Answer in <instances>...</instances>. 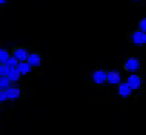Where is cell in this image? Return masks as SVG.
Wrapping results in <instances>:
<instances>
[{
    "mask_svg": "<svg viewBox=\"0 0 146 135\" xmlns=\"http://www.w3.org/2000/svg\"><path fill=\"white\" fill-rule=\"evenodd\" d=\"M1 63H1V62H0V64H1Z\"/></svg>",
    "mask_w": 146,
    "mask_h": 135,
    "instance_id": "44dd1931",
    "label": "cell"
},
{
    "mask_svg": "<svg viewBox=\"0 0 146 135\" xmlns=\"http://www.w3.org/2000/svg\"><path fill=\"white\" fill-rule=\"evenodd\" d=\"M12 85L7 76H0V90H6Z\"/></svg>",
    "mask_w": 146,
    "mask_h": 135,
    "instance_id": "4fadbf2b",
    "label": "cell"
},
{
    "mask_svg": "<svg viewBox=\"0 0 146 135\" xmlns=\"http://www.w3.org/2000/svg\"><path fill=\"white\" fill-rule=\"evenodd\" d=\"M106 82L110 85H119L122 82V77L119 72L116 70H110L107 72Z\"/></svg>",
    "mask_w": 146,
    "mask_h": 135,
    "instance_id": "8992f818",
    "label": "cell"
},
{
    "mask_svg": "<svg viewBox=\"0 0 146 135\" xmlns=\"http://www.w3.org/2000/svg\"><path fill=\"white\" fill-rule=\"evenodd\" d=\"M145 43L146 44V33H145Z\"/></svg>",
    "mask_w": 146,
    "mask_h": 135,
    "instance_id": "d6986e66",
    "label": "cell"
},
{
    "mask_svg": "<svg viewBox=\"0 0 146 135\" xmlns=\"http://www.w3.org/2000/svg\"><path fill=\"white\" fill-rule=\"evenodd\" d=\"M123 68L127 73H135L141 68V61L136 57L127 58L123 63Z\"/></svg>",
    "mask_w": 146,
    "mask_h": 135,
    "instance_id": "6da1fadb",
    "label": "cell"
},
{
    "mask_svg": "<svg viewBox=\"0 0 146 135\" xmlns=\"http://www.w3.org/2000/svg\"><path fill=\"white\" fill-rule=\"evenodd\" d=\"M7 100V96L5 90H0V102H3Z\"/></svg>",
    "mask_w": 146,
    "mask_h": 135,
    "instance_id": "e0dca14e",
    "label": "cell"
},
{
    "mask_svg": "<svg viewBox=\"0 0 146 135\" xmlns=\"http://www.w3.org/2000/svg\"><path fill=\"white\" fill-rule=\"evenodd\" d=\"M6 3V0H0V4H3V3Z\"/></svg>",
    "mask_w": 146,
    "mask_h": 135,
    "instance_id": "ac0fdd59",
    "label": "cell"
},
{
    "mask_svg": "<svg viewBox=\"0 0 146 135\" xmlns=\"http://www.w3.org/2000/svg\"><path fill=\"white\" fill-rule=\"evenodd\" d=\"M11 56V53L8 50L4 48H0V62L2 63H7Z\"/></svg>",
    "mask_w": 146,
    "mask_h": 135,
    "instance_id": "7c38bea8",
    "label": "cell"
},
{
    "mask_svg": "<svg viewBox=\"0 0 146 135\" xmlns=\"http://www.w3.org/2000/svg\"><path fill=\"white\" fill-rule=\"evenodd\" d=\"M107 72L105 69H97L92 73V81L96 85H102L106 82Z\"/></svg>",
    "mask_w": 146,
    "mask_h": 135,
    "instance_id": "277c9868",
    "label": "cell"
},
{
    "mask_svg": "<svg viewBox=\"0 0 146 135\" xmlns=\"http://www.w3.org/2000/svg\"><path fill=\"white\" fill-rule=\"evenodd\" d=\"M19 63V60L16 59V58L13 57L12 55L11 56V58L8 59V61L7 62V64L10 68H17Z\"/></svg>",
    "mask_w": 146,
    "mask_h": 135,
    "instance_id": "9a60e30c",
    "label": "cell"
},
{
    "mask_svg": "<svg viewBox=\"0 0 146 135\" xmlns=\"http://www.w3.org/2000/svg\"><path fill=\"white\" fill-rule=\"evenodd\" d=\"M139 29L146 33V18H143L142 20L139 21Z\"/></svg>",
    "mask_w": 146,
    "mask_h": 135,
    "instance_id": "2e32d148",
    "label": "cell"
},
{
    "mask_svg": "<svg viewBox=\"0 0 146 135\" xmlns=\"http://www.w3.org/2000/svg\"><path fill=\"white\" fill-rule=\"evenodd\" d=\"M11 68L7 63L0 64V76H7Z\"/></svg>",
    "mask_w": 146,
    "mask_h": 135,
    "instance_id": "5bb4252c",
    "label": "cell"
},
{
    "mask_svg": "<svg viewBox=\"0 0 146 135\" xmlns=\"http://www.w3.org/2000/svg\"><path fill=\"white\" fill-rule=\"evenodd\" d=\"M7 77L12 83H16V82H18L20 80L21 77V73H20V71L18 70L17 68H11L10 71L7 74Z\"/></svg>",
    "mask_w": 146,
    "mask_h": 135,
    "instance_id": "8fae6325",
    "label": "cell"
},
{
    "mask_svg": "<svg viewBox=\"0 0 146 135\" xmlns=\"http://www.w3.org/2000/svg\"><path fill=\"white\" fill-rule=\"evenodd\" d=\"M131 41L134 44L141 46L145 43V33L140 29H137L133 31L131 33Z\"/></svg>",
    "mask_w": 146,
    "mask_h": 135,
    "instance_id": "52a82bcc",
    "label": "cell"
},
{
    "mask_svg": "<svg viewBox=\"0 0 146 135\" xmlns=\"http://www.w3.org/2000/svg\"><path fill=\"white\" fill-rule=\"evenodd\" d=\"M132 89L126 82H122L118 85V94L120 97L123 99H127L132 94Z\"/></svg>",
    "mask_w": 146,
    "mask_h": 135,
    "instance_id": "5b68a950",
    "label": "cell"
},
{
    "mask_svg": "<svg viewBox=\"0 0 146 135\" xmlns=\"http://www.w3.org/2000/svg\"><path fill=\"white\" fill-rule=\"evenodd\" d=\"M27 61L33 68H38L40 67L42 64V58L38 53L33 52V53H30L29 55Z\"/></svg>",
    "mask_w": 146,
    "mask_h": 135,
    "instance_id": "9c48e42d",
    "label": "cell"
},
{
    "mask_svg": "<svg viewBox=\"0 0 146 135\" xmlns=\"http://www.w3.org/2000/svg\"><path fill=\"white\" fill-rule=\"evenodd\" d=\"M29 52L26 48L23 47H14L11 51V55L15 57L16 59L19 60V62L21 61H27L29 57Z\"/></svg>",
    "mask_w": 146,
    "mask_h": 135,
    "instance_id": "3957f363",
    "label": "cell"
},
{
    "mask_svg": "<svg viewBox=\"0 0 146 135\" xmlns=\"http://www.w3.org/2000/svg\"><path fill=\"white\" fill-rule=\"evenodd\" d=\"M130 86L132 90H138L142 87L143 85V80L140 75L136 73H131L127 78H126L125 81Z\"/></svg>",
    "mask_w": 146,
    "mask_h": 135,
    "instance_id": "7a4b0ae2",
    "label": "cell"
},
{
    "mask_svg": "<svg viewBox=\"0 0 146 135\" xmlns=\"http://www.w3.org/2000/svg\"><path fill=\"white\" fill-rule=\"evenodd\" d=\"M17 68L21 73V75H27L29 73H31L33 67L29 63L28 61H21L18 63Z\"/></svg>",
    "mask_w": 146,
    "mask_h": 135,
    "instance_id": "30bf717a",
    "label": "cell"
},
{
    "mask_svg": "<svg viewBox=\"0 0 146 135\" xmlns=\"http://www.w3.org/2000/svg\"><path fill=\"white\" fill-rule=\"evenodd\" d=\"M132 1H141V0H132Z\"/></svg>",
    "mask_w": 146,
    "mask_h": 135,
    "instance_id": "ffe728a7",
    "label": "cell"
},
{
    "mask_svg": "<svg viewBox=\"0 0 146 135\" xmlns=\"http://www.w3.org/2000/svg\"><path fill=\"white\" fill-rule=\"evenodd\" d=\"M5 91L7 96V99H10V100L18 99L21 96V90L18 86H16L11 85L8 88L6 89Z\"/></svg>",
    "mask_w": 146,
    "mask_h": 135,
    "instance_id": "ba28073f",
    "label": "cell"
}]
</instances>
